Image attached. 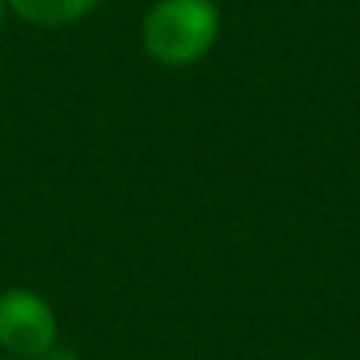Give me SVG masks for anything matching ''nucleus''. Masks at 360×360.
<instances>
[{
	"instance_id": "obj_2",
	"label": "nucleus",
	"mask_w": 360,
	"mask_h": 360,
	"mask_svg": "<svg viewBox=\"0 0 360 360\" xmlns=\"http://www.w3.org/2000/svg\"><path fill=\"white\" fill-rule=\"evenodd\" d=\"M57 346V314L32 290L0 293V349L11 360H39Z\"/></svg>"
},
{
	"instance_id": "obj_1",
	"label": "nucleus",
	"mask_w": 360,
	"mask_h": 360,
	"mask_svg": "<svg viewBox=\"0 0 360 360\" xmlns=\"http://www.w3.org/2000/svg\"><path fill=\"white\" fill-rule=\"evenodd\" d=\"M219 39V11L212 0H159L141 22L145 53L166 68L202 60Z\"/></svg>"
},
{
	"instance_id": "obj_5",
	"label": "nucleus",
	"mask_w": 360,
	"mask_h": 360,
	"mask_svg": "<svg viewBox=\"0 0 360 360\" xmlns=\"http://www.w3.org/2000/svg\"><path fill=\"white\" fill-rule=\"evenodd\" d=\"M4 4H8V0H0V25H4Z\"/></svg>"
},
{
	"instance_id": "obj_3",
	"label": "nucleus",
	"mask_w": 360,
	"mask_h": 360,
	"mask_svg": "<svg viewBox=\"0 0 360 360\" xmlns=\"http://www.w3.org/2000/svg\"><path fill=\"white\" fill-rule=\"evenodd\" d=\"M8 4L32 25L43 29H57V25H71L78 18H85L99 0H8Z\"/></svg>"
},
{
	"instance_id": "obj_4",
	"label": "nucleus",
	"mask_w": 360,
	"mask_h": 360,
	"mask_svg": "<svg viewBox=\"0 0 360 360\" xmlns=\"http://www.w3.org/2000/svg\"><path fill=\"white\" fill-rule=\"evenodd\" d=\"M39 360H78V356H75V349H68V346H60V342H57V346H53V349H46Z\"/></svg>"
}]
</instances>
